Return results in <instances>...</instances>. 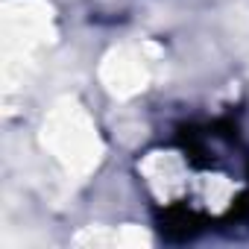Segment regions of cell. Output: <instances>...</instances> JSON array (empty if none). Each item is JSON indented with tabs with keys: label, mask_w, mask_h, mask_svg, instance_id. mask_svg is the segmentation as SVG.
I'll return each instance as SVG.
<instances>
[{
	"label": "cell",
	"mask_w": 249,
	"mask_h": 249,
	"mask_svg": "<svg viewBox=\"0 0 249 249\" xmlns=\"http://www.w3.org/2000/svg\"><path fill=\"white\" fill-rule=\"evenodd\" d=\"M138 176L164 229L185 237L237 217L249 194V159L240 141L220 129H194L144 153Z\"/></svg>",
	"instance_id": "cell-1"
}]
</instances>
